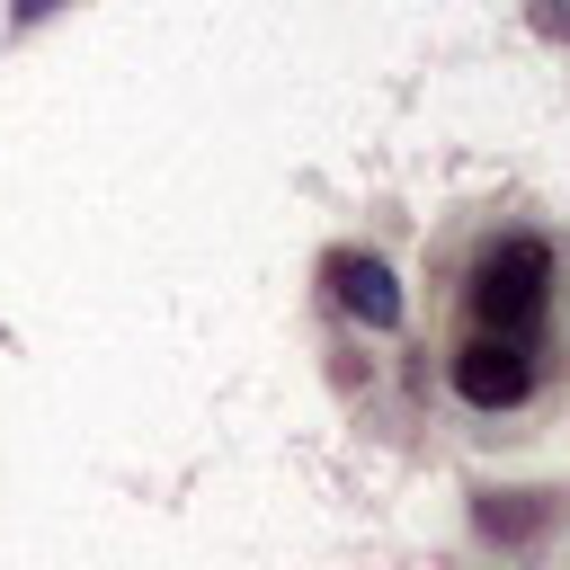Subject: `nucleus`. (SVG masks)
<instances>
[{
  "label": "nucleus",
  "mask_w": 570,
  "mask_h": 570,
  "mask_svg": "<svg viewBox=\"0 0 570 570\" xmlns=\"http://www.w3.org/2000/svg\"><path fill=\"white\" fill-rule=\"evenodd\" d=\"M543 312H552V240H543V232L490 240L481 267H472V330L543 338Z\"/></svg>",
  "instance_id": "nucleus-1"
},
{
  "label": "nucleus",
  "mask_w": 570,
  "mask_h": 570,
  "mask_svg": "<svg viewBox=\"0 0 570 570\" xmlns=\"http://www.w3.org/2000/svg\"><path fill=\"white\" fill-rule=\"evenodd\" d=\"M534 365H543V338H508V330H472L454 347V392L472 410H517L534 392Z\"/></svg>",
  "instance_id": "nucleus-2"
},
{
  "label": "nucleus",
  "mask_w": 570,
  "mask_h": 570,
  "mask_svg": "<svg viewBox=\"0 0 570 570\" xmlns=\"http://www.w3.org/2000/svg\"><path fill=\"white\" fill-rule=\"evenodd\" d=\"M330 294H338V312L347 321H365V330H401V276L374 258V249H338L330 258Z\"/></svg>",
  "instance_id": "nucleus-3"
},
{
  "label": "nucleus",
  "mask_w": 570,
  "mask_h": 570,
  "mask_svg": "<svg viewBox=\"0 0 570 570\" xmlns=\"http://www.w3.org/2000/svg\"><path fill=\"white\" fill-rule=\"evenodd\" d=\"M534 27L543 36H570V0H534Z\"/></svg>",
  "instance_id": "nucleus-4"
},
{
  "label": "nucleus",
  "mask_w": 570,
  "mask_h": 570,
  "mask_svg": "<svg viewBox=\"0 0 570 570\" xmlns=\"http://www.w3.org/2000/svg\"><path fill=\"white\" fill-rule=\"evenodd\" d=\"M53 9H62V0H9V18H18V27H45Z\"/></svg>",
  "instance_id": "nucleus-5"
}]
</instances>
